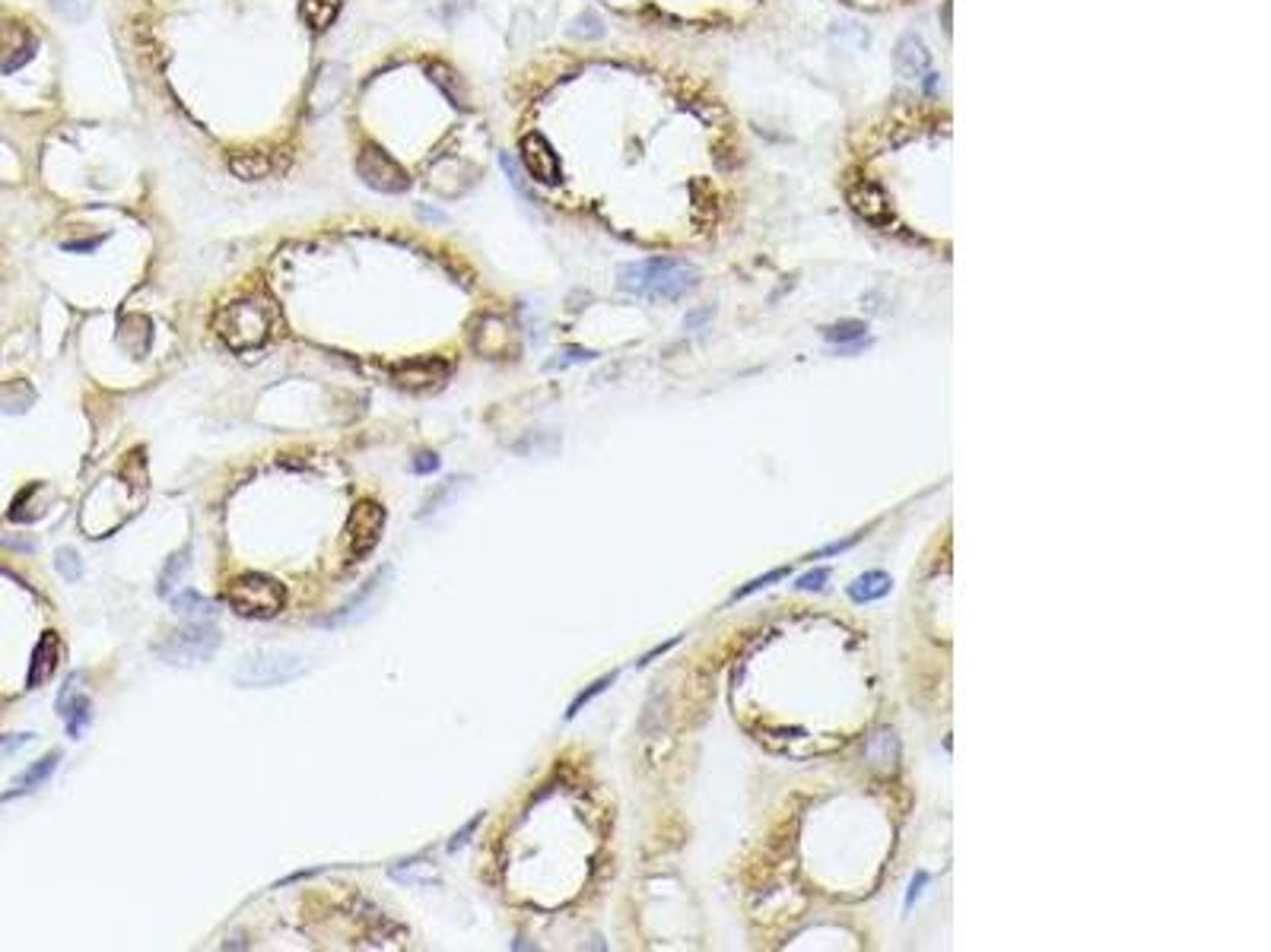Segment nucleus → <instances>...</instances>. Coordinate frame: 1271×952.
Returning <instances> with one entry per match:
<instances>
[{"mask_svg":"<svg viewBox=\"0 0 1271 952\" xmlns=\"http://www.w3.org/2000/svg\"><path fill=\"white\" fill-rule=\"evenodd\" d=\"M36 54V36L23 23L0 26V73H14L26 67Z\"/></svg>","mask_w":1271,"mask_h":952,"instance_id":"nucleus-10","label":"nucleus"},{"mask_svg":"<svg viewBox=\"0 0 1271 952\" xmlns=\"http://www.w3.org/2000/svg\"><path fill=\"white\" fill-rule=\"evenodd\" d=\"M893 61H896V67H899L902 76H922V73L929 70V64H932V58H929L922 39H916V36H902V39H899Z\"/></svg>","mask_w":1271,"mask_h":952,"instance_id":"nucleus-18","label":"nucleus"},{"mask_svg":"<svg viewBox=\"0 0 1271 952\" xmlns=\"http://www.w3.org/2000/svg\"><path fill=\"white\" fill-rule=\"evenodd\" d=\"M521 165L528 168V175L540 184H557L560 181V159L554 153V146L543 140L540 134H528L521 140Z\"/></svg>","mask_w":1271,"mask_h":952,"instance_id":"nucleus-11","label":"nucleus"},{"mask_svg":"<svg viewBox=\"0 0 1271 952\" xmlns=\"http://www.w3.org/2000/svg\"><path fill=\"white\" fill-rule=\"evenodd\" d=\"M481 822H484V813H481V816H474V819H471V822H468V825H465V829H462V832H459L455 838H451V841H448V851H451V854H455V851H462V847H465V844L471 841V835L477 832V825H481Z\"/></svg>","mask_w":1271,"mask_h":952,"instance_id":"nucleus-31","label":"nucleus"},{"mask_svg":"<svg viewBox=\"0 0 1271 952\" xmlns=\"http://www.w3.org/2000/svg\"><path fill=\"white\" fill-rule=\"evenodd\" d=\"M54 565H58V575H61L67 585H73V582H80V579H83V559H80V556H76V549H70V546L58 549Z\"/></svg>","mask_w":1271,"mask_h":952,"instance_id":"nucleus-24","label":"nucleus"},{"mask_svg":"<svg viewBox=\"0 0 1271 952\" xmlns=\"http://www.w3.org/2000/svg\"><path fill=\"white\" fill-rule=\"evenodd\" d=\"M859 543V534L855 537H849V540H840V543H830V546H824V549H817L810 559H824V556H840V552H846V549H852Z\"/></svg>","mask_w":1271,"mask_h":952,"instance_id":"nucleus-33","label":"nucleus"},{"mask_svg":"<svg viewBox=\"0 0 1271 952\" xmlns=\"http://www.w3.org/2000/svg\"><path fill=\"white\" fill-rule=\"evenodd\" d=\"M576 39H601L604 36V23L595 17V14H582L576 23H573V29H570Z\"/></svg>","mask_w":1271,"mask_h":952,"instance_id":"nucleus-30","label":"nucleus"},{"mask_svg":"<svg viewBox=\"0 0 1271 952\" xmlns=\"http://www.w3.org/2000/svg\"><path fill=\"white\" fill-rule=\"evenodd\" d=\"M217 648H220V629L210 619H188L185 626L169 632L156 644V654L172 666H192V663L210 660L217 654Z\"/></svg>","mask_w":1271,"mask_h":952,"instance_id":"nucleus-4","label":"nucleus"},{"mask_svg":"<svg viewBox=\"0 0 1271 952\" xmlns=\"http://www.w3.org/2000/svg\"><path fill=\"white\" fill-rule=\"evenodd\" d=\"M465 486H468V476H451L448 483H442V486H439V490H436V493H432V496L423 502V508L417 512V518H420V521H423V518H432V515H436L442 505H448V502L455 499V496H459Z\"/></svg>","mask_w":1271,"mask_h":952,"instance_id":"nucleus-20","label":"nucleus"},{"mask_svg":"<svg viewBox=\"0 0 1271 952\" xmlns=\"http://www.w3.org/2000/svg\"><path fill=\"white\" fill-rule=\"evenodd\" d=\"M217 334L223 337V343L236 353H251L261 349L270 340V331H274V309H270L264 299H236L229 302L223 312H217L214 318Z\"/></svg>","mask_w":1271,"mask_h":952,"instance_id":"nucleus-2","label":"nucleus"},{"mask_svg":"<svg viewBox=\"0 0 1271 952\" xmlns=\"http://www.w3.org/2000/svg\"><path fill=\"white\" fill-rule=\"evenodd\" d=\"M410 470H414L417 476H423V473H436V470H439V457H436L432 451H423V454H417V457H414Z\"/></svg>","mask_w":1271,"mask_h":952,"instance_id":"nucleus-32","label":"nucleus"},{"mask_svg":"<svg viewBox=\"0 0 1271 952\" xmlns=\"http://www.w3.org/2000/svg\"><path fill=\"white\" fill-rule=\"evenodd\" d=\"M388 582H392V568L385 565V568H379L376 571V579H370L366 585H362L340 610H334L331 616H325V619H318V626H325V629H347V626H356V622H362L366 619L370 613H373V607L385 597V591H388Z\"/></svg>","mask_w":1271,"mask_h":952,"instance_id":"nucleus-8","label":"nucleus"},{"mask_svg":"<svg viewBox=\"0 0 1271 952\" xmlns=\"http://www.w3.org/2000/svg\"><path fill=\"white\" fill-rule=\"evenodd\" d=\"M32 740V733H17V736H0V755H10L17 749H23Z\"/></svg>","mask_w":1271,"mask_h":952,"instance_id":"nucleus-34","label":"nucleus"},{"mask_svg":"<svg viewBox=\"0 0 1271 952\" xmlns=\"http://www.w3.org/2000/svg\"><path fill=\"white\" fill-rule=\"evenodd\" d=\"M356 172L373 190H382V195H404L410 187V175L404 172V165H398V159H392L382 146L362 150L356 159Z\"/></svg>","mask_w":1271,"mask_h":952,"instance_id":"nucleus-6","label":"nucleus"},{"mask_svg":"<svg viewBox=\"0 0 1271 952\" xmlns=\"http://www.w3.org/2000/svg\"><path fill=\"white\" fill-rule=\"evenodd\" d=\"M58 660H61V638L54 632H45L42 641L32 651V663H29V689H39L42 683L51 680V674L58 671Z\"/></svg>","mask_w":1271,"mask_h":952,"instance_id":"nucleus-14","label":"nucleus"},{"mask_svg":"<svg viewBox=\"0 0 1271 952\" xmlns=\"http://www.w3.org/2000/svg\"><path fill=\"white\" fill-rule=\"evenodd\" d=\"M932 877L926 874V870H919L916 877H913V883H910V892H906V908H913V902L922 896V889H926V883H929Z\"/></svg>","mask_w":1271,"mask_h":952,"instance_id":"nucleus-35","label":"nucleus"},{"mask_svg":"<svg viewBox=\"0 0 1271 952\" xmlns=\"http://www.w3.org/2000/svg\"><path fill=\"white\" fill-rule=\"evenodd\" d=\"M226 604L232 613L245 616V619H270L277 616L287 604V591L281 582L258 575V571H248V575H239L229 582L226 588Z\"/></svg>","mask_w":1271,"mask_h":952,"instance_id":"nucleus-3","label":"nucleus"},{"mask_svg":"<svg viewBox=\"0 0 1271 952\" xmlns=\"http://www.w3.org/2000/svg\"><path fill=\"white\" fill-rule=\"evenodd\" d=\"M172 604H175V610L185 616V619H210V616H214V604H210L207 597L195 594V591H185V594L172 597Z\"/></svg>","mask_w":1271,"mask_h":952,"instance_id":"nucleus-22","label":"nucleus"},{"mask_svg":"<svg viewBox=\"0 0 1271 952\" xmlns=\"http://www.w3.org/2000/svg\"><path fill=\"white\" fill-rule=\"evenodd\" d=\"M614 680H617V674H607V677L595 680V683H592V686H588L585 693H579V696L573 699V705L566 708V721H573V718H576V715H579V711H582V708H585V705H588V702H592L595 696H601V693H604L607 686H614Z\"/></svg>","mask_w":1271,"mask_h":952,"instance_id":"nucleus-25","label":"nucleus"},{"mask_svg":"<svg viewBox=\"0 0 1271 952\" xmlns=\"http://www.w3.org/2000/svg\"><path fill=\"white\" fill-rule=\"evenodd\" d=\"M890 591H893V579L887 575V571H880V568L865 571V575H859V579H855V582L846 588L849 600H852V604H859V607L877 604V600H884Z\"/></svg>","mask_w":1271,"mask_h":952,"instance_id":"nucleus-15","label":"nucleus"},{"mask_svg":"<svg viewBox=\"0 0 1271 952\" xmlns=\"http://www.w3.org/2000/svg\"><path fill=\"white\" fill-rule=\"evenodd\" d=\"M229 168H232V175L236 178H245V181H258V178H267L270 175V156H264V153H236L232 159H229Z\"/></svg>","mask_w":1271,"mask_h":952,"instance_id":"nucleus-19","label":"nucleus"},{"mask_svg":"<svg viewBox=\"0 0 1271 952\" xmlns=\"http://www.w3.org/2000/svg\"><path fill=\"white\" fill-rule=\"evenodd\" d=\"M185 565H188V549H181V552H175L169 559V565L162 568V575H159V597H169L178 588V575L185 571Z\"/></svg>","mask_w":1271,"mask_h":952,"instance_id":"nucleus-23","label":"nucleus"},{"mask_svg":"<svg viewBox=\"0 0 1271 952\" xmlns=\"http://www.w3.org/2000/svg\"><path fill=\"white\" fill-rule=\"evenodd\" d=\"M340 14V0H303V17L312 29H328Z\"/></svg>","mask_w":1271,"mask_h":952,"instance_id":"nucleus-21","label":"nucleus"},{"mask_svg":"<svg viewBox=\"0 0 1271 952\" xmlns=\"http://www.w3.org/2000/svg\"><path fill=\"white\" fill-rule=\"evenodd\" d=\"M865 331H868V327H865L862 321H843V324L827 327V331H824V337H827L830 343H840V346H843V343H849V340H862V337H865Z\"/></svg>","mask_w":1271,"mask_h":952,"instance_id":"nucleus-28","label":"nucleus"},{"mask_svg":"<svg viewBox=\"0 0 1271 952\" xmlns=\"http://www.w3.org/2000/svg\"><path fill=\"white\" fill-rule=\"evenodd\" d=\"M51 7L58 17H64L70 23H83L89 17V10H93V0H51Z\"/></svg>","mask_w":1271,"mask_h":952,"instance_id":"nucleus-26","label":"nucleus"},{"mask_svg":"<svg viewBox=\"0 0 1271 952\" xmlns=\"http://www.w3.org/2000/svg\"><path fill=\"white\" fill-rule=\"evenodd\" d=\"M791 575V568L788 565H782V568H773V571H766L763 579H754L748 588H741V591H735L732 594V600H744V597H751V594H757V591H763V588H770L773 582H782V579H788Z\"/></svg>","mask_w":1271,"mask_h":952,"instance_id":"nucleus-27","label":"nucleus"},{"mask_svg":"<svg viewBox=\"0 0 1271 952\" xmlns=\"http://www.w3.org/2000/svg\"><path fill=\"white\" fill-rule=\"evenodd\" d=\"M617 282L623 293L646 296V299H681L696 290L699 270L677 257H649L620 267Z\"/></svg>","mask_w":1271,"mask_h":952,"instance_id":"nucleus-1","label":"nucleus"},{"mask_svg":"<svg viewBox=\"0 0 1271 952\" xmlns=\"http://www.w3.org/2000/svg\"><path fill=\"white\" fill-rule=\"evenodd\" d=\"M58 715L64 718V724H67V736L70 740H80L83 736V730L93 724V702H89L86 696H64V699H58Z\"/></svg>","mask_w":1271,"mask_h":952,"instance_id":"nucleus-16","label":"nucleus"},{"mask_svg":"<svg viewBox=\"0 0 1271 952\" xmlns=\"http://www.w3.org/2000/svg\"><path fill=\"white\" fill-rule=\"evenodd\" d=\"M58 762H61V752L58 749H51L45 758H39V762H32V766L20 775V781H17V788L10 791V794H4L0 797V803L4 800H14V797H23V794H32L36 788H42L51 775H54V769H58Z\"/></svg>","mask_w":1271,"mask_h":952,"instance_id":"nucleus-17","label":"nucleus"},{"mask_svg":"<svg viewBox=\"0 0 1271 952\" xmlns=\"http://www.w3.org/2000/svg\"><path fill=\"white\" fill-rule=\"evenodd\" d=\"M306 674V663L293 651H261L245 657L236 666V683L248 689H264V686H284L296 677Z\"/></svg>","mask_w":1271,"mask_h":952,"instance_id":"nucleus-5","label":"nucleus"},{"mask_svg":"<svg viewBox=\"0 0 1271 952\" xmlns=\"http://www.w3.org/2000/svg\"><path fill=\"white\" fill-rule=\"evenodd\" d=\"M382 527H385V512L376 502H356L350 518H347V552L353 562L366 559L379 540H382Z\"/></svg>","mask_w":1271,"mask_h":952,"instance_id":"nucleus-7","label":"nucleus"},{"mask_svg":"<svg viewBox=\"0 0 1271 952\" xmlns=\"http://www.w3.org/2000/svg\"><path fill=\"white\" fill-rule=\"evenodd\" d=\"M846 198H849V207L865 220V223H874V226H884V223H890V204H887V195L884 190L874 184V181H855V184H849V190H846Z\"/></svg>","mask_w":1271,"mask_h":952,"instance_id":"nucleus-12","label":"nucleus"},{"mask_svg":"<svg viewBox=\"0 0 1271 952\" xmlns=\"http://www.w3.org/2000/svg\"><path fill=\"white\" fill-rule=\"evenodd\" d=\"M417 213H420L423 220H432V223H445V217H442V213H436V210H429V207H417Z\"/></svg>","mask_w":1271,"mask_h":952,"instance_id":"nucleus-36","label":"nucleus"},{"mask_svg":"<svg viewBox=\"0 0 1271 952\" xmlns=\"http://www.w3.org/2000/svg\"><path fill=\"white\" fill-rule=\"evenodd\" d=\"M448 371L451 368H448L445 359H410V362L395 368V385L401 391H410V394L432 391L448 378Z\"/></svg>","mask_w":1271,"mask_h":952,"instance_id":"nucleus-9","label":"nucleus"},{"mask_svg":"<svg viewBox=\"0 0 1271 952\" xmlns=\"http://www.w3.org/2000/svg\"><path fill=\"white\" fill-rule=\"evenodd\" d=\"M827 582H830V568H813V571H804V575L795 582V591H801V594H807V591H824Z\"/></svg>","mask_w":1271,"mask_h":952,"instance_id":"nucleus-29","label":"nucleus"},{"mask_svg":"<svg viewBox=\"0 0 1271 952\" xmlns=\"http://www.w3.org/2000/svg\"><path fill=\"white\" fill-rule=\"evenodd\" d=\"M343 86H347L343 67L325 64V67L315 73V83H312V89H309V115H325V112H331V109L340 103Z\"/></svg>","mask_w":1271,"mask_h":952,"instance_id":"nucleus-13","label":"nucleus"}]
</instances>
